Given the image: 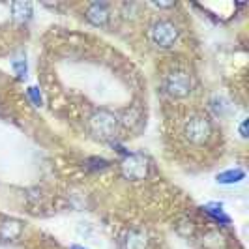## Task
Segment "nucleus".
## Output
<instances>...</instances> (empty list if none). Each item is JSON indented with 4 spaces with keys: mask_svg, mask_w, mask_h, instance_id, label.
I'll list each match as a JSON object with an SVG mask.
<instances>
[{
    "mask_svg": "<svg viewBox=\"0 0 249 249\" xmlns=\"http://www.w3.org/2000/svg\"><path fill=\"white\" fill-rule=\"evenodd\" d=\"M88 127H90V133L96 139L111 141L116 135V131H118V118L111 111L100 109V111H96L90 116Z\"/></svg>",
    "mask_w": 249,
    "mask_h": 249,
    "instance_id": "nucleus-1",
    "label": "nucleus"
},
{
    "mask_svg": "<svg viewBox=\"0 0 249 249\" xmlns=\"http://www.w3.org/2000/svg\"><path fill=\"white\" fill-rule=\"evenodd\" d=\"M178 28H176L175 23H171V21H158V23H154L152 28H150V39L158 45V47H161V49H169V47H173L176 41H178Z\"/></svg>",
    "mask_w": 249,
    "mask_h": 249,
    "instance_id": "nucleus-2",
    "label": "nucleus"
},
{
    "mask_svg": "<svg viewBox=\"0 0 249 249\" xmlns=\"http://www.w3.org/2000/svg\"><path fill=\"white\" fill-rule=\"evenodd\" d=\"M184 135L193 144H204L212 135V124L204 116H193L184 125Z\"/></svg>",
    "mask_w": 249,
    "mask_h": 249,
    "instance_id": "nucleus-3",
    "label": "nucleus"
},
{
    "mask_svg": "<svg viewBox=\"0 0 249 249\" xmlns=\"http://www.w3.org/2000/svg\"><path fill=\"white\" fill-rule=\"evenodd\" d=\"M120 169L127 180H144L148 176V160L141 154H125V158L120 163Z\"/></svg>",
    "mask_w": 249,
    "mask_h": 249,
    "instance_id": "nucleus-4",
    "label": "nucleus"
},
{
    "mask_svg": "<svg viewBox=\"0 0 249 249\" xmlns=\"http://www.w3.org/2000/svg\"><path fill=\"white\" fill-rule=\"evenodd\" d=\"M165 88H167V92H169L173 98H186V96L191 94V88H193L191 75L187 73V71L176 70V71H173V73L167 77Z\"/></svg>",
    "mask_w": 249,
    "mask_h": 249,
    "instance_id": "nucleus-5",
    "label": "nucleus"
},
{
    "mask_svg": "<svg viewBox=\"0 0 249 249\" xmlns=\"http://www.w3.org/2000/svg\"><path fill=\"white\" fill-rule=\"evenodd\" d=\"M87 19L88 23H92L94 26H105L109 21V10L103 2H94L87 10Z\"/></svg>",
    "mask_w": 249,
    "mask_h": 249,
    "instance_id": "nucleus-6",
    "label": "nucleus"
},
{
    "mask_svg": "<svg viewBox=\"0 0 249 249\" xmlns=\"http://www.w3.org/2000/svg\"><path fill=\"white\" fill-rule=\"evenodd\" d=\"M21 232H23V223L19 219H6L0 223V238L4 242H12L15 238H19Z\"/></svg>",
    "mask_w": 249,
    "mask_h": 249,
    "instance_id": "nucleus-7",
    "label": "nucleus"
},
{
    "mask_svg": "<svg viewBox=\"0 0 249 249\" xmlns=\"http://www.w3.org/2000/svg\"><path fill=\"white\" fill-rule=\"evenodd\" d=\"M13 19L19 23H26L32 17V4L30 2H13L12 4Z\"/></svg>",
    "mask_w": 249,
    "mask_h": 249,
    "instance_id": "nucleus-8",
    "label": "nucleus"
},
{
    "mask_svg": "<svg viewBox=\"0 0 249 249\" xmlns=\"http://www.w3.org/2000/svg\"><path fill=\"white\" fill-rule=\"evenodd\" d=\"M244 178H246V173H244L242 169H229V171H225V173L215 176V180H217L219 184H225V186L238 184V182H242Z\"/></svg>",
    "mask_w": 249,
    "mask_h": 249,
    "instance_id": "nucleus-9",
    "label": "nucleus"
},
{
    "mask_svg": "<svg viewBox=\"0 0 249 249\" xmlns=\"http://www.w3.org/2000/svg\"><path fill=\"white\" fill-rule=\"evenodd\" d=\"M202 210L208 213L210 217H213L215 221H219V223H223V225L231 223V217L223 212V206H221V204H217V202H208L206 206H202Z\"/></svg>",
    "mask_w": 249,
    "mask_h": 249,
    "instance_id": "nucleus-10",
    "label": "nucleus"
},
{
    "mask_svg": "<svg viewBox=\"0 0 249 249\" xmlns=\"http://www.w3.org/2000/svg\"><path fill=\"white\" fill-rule=\"evenodd\" d=\"M146 248V236L141 232H129L124 240V249H144Z\"/></svg>",
    "mask_w": 249,
    "mask_h": 249,
    "instance_id": "nucleus-11",
    "label": "nucleus"
},
{
    "mask_svg": "<svg viewBox=\"0 0 249 249\" xmlns=\"http://www.w3.org/2000/svg\"><path fill=\"white\" fill-rule=\"evenodd\" d=\"M210 103H212L213 112H215V114H219V116H223L225 111H227V101H225L221 96H213Z\"/></svg>",
    "mask_w": 249,
    "mask_h": 249,
    "instance_id": "nucleus-12",
    "label": "nucleus"
},
{
    "mask_svg": "<svg viewBox=\"0 0 249 249\" xmlns=\"http://www.w3.org/2000/svg\"><path fill=\"white\" fill-rule=\"evenodd\" d=\"M12 68H13V71H15V75H17V79L23 81L26 77V70H28V68H26L25 60H15V62L12 64Z\"/></svg>",
    "mask_w": 249,
    "mask_h": 249,
    "instance_id": "nucleus-13",
    "label": "nucleus"
},
{
    "mask_svg": "<svg viewBox=\"0 0 249 249\" xmlns=\"http://www.w3.org/2000/svg\"><path fill=\"white\" fill-rule=\"evenodd\" d=\"M28 98L32 100V103H34L36 107H41L43 100H41V92H39V88H37V87H30V88H28Z\"/></svg>",
    "mask_w": 249,
    "mask_h": 249,
    "instance_id": "nucleus-14",
    "label": "nucleus"
},
{
    "mask_svg": "<svg viewBox=\"0 0 249 249\" xmlns=\"http://www.w3.org/2000/svg\"><path fill=\"white\" fill-rule=\"evenodd\" d=\"M88 161L96 163V165H92V169H107V167H109V161L100 160V158H92V160H88Z\"/></svg>",
    "mask_w": 249,
    "mask_h": 249,
    "instance_id": "nucleus-15",
    "label": "nucleus"
},
{
    "mask_svg": "<svg viewBox=\"0 0 249 249\" xmlns=\"http://www.w3.org/2000/svg\"><path fill=\"white\" fill-rule=\"evenodd\" d=\"M248 124H249L248 118H244L242 124H240V135H242L244 139H248Z\"/></svg>",
    "mask_w": 249,
    "mask_h": 249,
    "instance_id": "nucleus-16",
    "label": "nucleus"
},
{
    "mask_svg": "<svg viewBox=\"0 0 249 249\" xmlns=\"http://www.w3.org/2000/svg\"><path fill=\"white\" fill-rule=\"evenodd\" d=\"M154 6H158V8H171L173 2H167V4H163V2H154Z\"/></svg>",
    "mask_w": 249,
    "mask_h": 249,
    "instance_id": "nucleus-17",
    "label": "nucleus"
},
{
    "mask_svg": "<svg viewBox=\"0 0 249 249\" xmlns=\"http://www.w3.org/2000/svg\"><path fill=\"white\" fill-rule=\"evenodd\" d=\"M71 249H87V248H83V246H71Z\"/></svg>",
    "mask_w": 249,
    "mask_h": 249,
    "instance_id": "nucleus-18",
    "label": "nucleus"
}]
</instances>
